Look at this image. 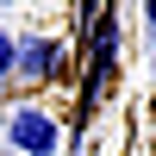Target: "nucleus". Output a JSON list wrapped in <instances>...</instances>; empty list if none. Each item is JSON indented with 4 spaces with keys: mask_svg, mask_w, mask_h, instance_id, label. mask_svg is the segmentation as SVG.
I'll return each instance as SVG.
<instances>
[{
    "mask_svg": "<svg viewBox=\"0 0 156 156\" xmlns=\"http://www.w3.org/2000/svg\"><path fill=\"white\" fill-rule=\"evenodd\" d=\"M6 144L19 156H56L62 150V125L50 119L44 106H12L6 112Z\"/></svg>",
    "mask_w": 156,
    "mask_h": 156,
    "instance_id": "nucleus-1",
    "label": "nucleus"
},
{
    "mask_svg": "<svg viewBox=\"0 0 156 156\" xmlns=\"http://www.w3.org/2000/svg\"><path fill=\"white\" fill-rule=\"evenodd\" d=\"M62 62V44L50 31H25L19 44H12V81H50Z\"/></svg>",
    "mask_w": 156,
    "mask_h": 156,
    "instance_id": "nucleus-2",
    "label": "nucleus"
},
{
    "mask_svg": "<svg viewBox=\"0 0 156 156\" xmlns=\"http://www.w3.org/2000/svg\"><path fill=\"white\" fill-rule=\"evenodd\" d=\"M12 44H19V37H12L6 25H0V81H6V75H12Z\"/></svg>",
    "mask_w": 156,
    "mask_h": 156,
    "instance_id": "nucleus-3",
    "label": "nucleus"
},
{
    "mask_svg": "<svg viewBox=\"0 0 156 156\" xmlns=\"http://www.w3.org/2000/svg\"><path fill=\"white\" fill-rule=\"evenodd\" d=\"M144 25H150V31H156V0H150V6H144Z\"/></svg>",
    "mask_w": 156,
    "mask_h": 156,
    "instance_id": "nucleus-4",
    "label": "nucleus"
}]
</instances>
